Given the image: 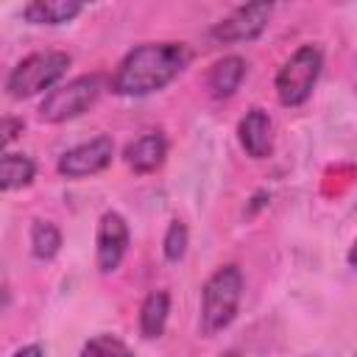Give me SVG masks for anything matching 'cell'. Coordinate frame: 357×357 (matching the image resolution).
Returning <instances> with one entry per match:
<instances>
[{
	"label": "cell",
	"instance_id": "1",
	"mask_svg": "<svg viewBox=\"0 0 357 357\" xmlns=\"http://www.w3.org/2000/svg\"><path fill=\"white\" fill-rule=\"evenodd\" d=\"M192 61V50L187 42H145L131 47L114 75L112 89L123 98H145L159 89H165L170 81H176L187 64Z\"/></svg>",
	"mask_w": 357,
	"mask_h": 357
},
{
	"label": "cell",
	"instance_id": "2",
	"mask_svg": "<svg viewBox=\"0 0 357 357\" xmlns=\"http://www.w3.org/2000/svg\"><path fill=\"white\" fill-rule=\"evenodd\" d=\"M243 298V271L237 265H220L201 290V332H223L240 310Z\"/></svg>",
	"mask_w": 357,
	"mask_h": 357
},
{
	"label": "cell",
	"instance_id": "3",
	"mask_svg": "<svg viewBox=\"0 0 357 357\" xmlns=\"http://www.w3.org/2000/svg\"><path fill=\"white\" fill-rule=\"evenodd\" d=\"M73 59L64 50H39L25 56L22 61H17L11 67V73L6 75V92L14 100H25L33 98L45 89H56V84L67 75Z\"/></svg>",
	"mask_w": 357,
	"mask_h": 357
},
{
	"label": "cell",
	"instance_id": "4",
	"mask_svg": "<svg viewBox=\"0 0 357 357\" xmlns=\"http://www.w3.org/2000/svg\"><path fill=\"white\" fill-rule=\"evenodd\" d=\"M324 70V53L318 45H301L296 47L279 67L276 78H273V89H276V100L287 109L307 103V98L312 95L318 78Z\"/></svg>",
	"mask_w": 357,
	"mask_h": 357
},
{
	"label": "cell",
	"instance_id": "5",
	"mask_svg": "<svg viewBox=\"0 0 357 357\" xmlns=\"http://www.w3.org/2000/svg\"><path fill=\"white\" fill-rule=\"evenodd\" d=\"M100 89H103L100 75H95V73L78 75V78H73V81H67V84H61L45 95V100L39 103V117L45 123H53V126L75 120L95 106Z\"/></svg>",
	"mask_w": 357,
	"mask_h": 357
},
{
	"label": "cell",
	"instance_id": "6",
	"mask_svg": "<svg viewBox=\"0 0 357 357\" xmlns=\"http://www.w3.org/2000/svg\"><path fill=\"white\" fill-rule=\"evenodd\" d=\"M273 14V6L271 3H248V6H240L234 8L226 20L215 22L209 28V39L215 45H237V42H254L265 28H268V20Z\"/></svg>",
	"mask_w": 357,
	"mask_h": 357
},
{
	"label": "cell",
	"instance_id": "7",
	"mask_svg": "<svg viewBox=\"0 0 357 357\" xmlns=\"http://www.w3.org/2000/svg\"><path fill=\"white\" fill-rule=\"evenodd\" d=\"M114 156V142L109 134H98L86 142H78L75 148L64 151L56 162V170L64 178H84V176H95L100 170H106L112 165Z\"/></svg>",
	"mask_w": 357,
	"mask_h": 357
},
{
	"label": "cell",
	"instance_id": "8",
	"mask_svg": "<svg viewBox=\"0 0 357 357\" xmlns=\"http://www.w3.org/2000/svg\"><path fill=\"white\" fill-rule=\"evenodd\" d=\"M128 223L120 212L109 209L100 215L98 220V231H95V265L100 273H114L128 251Z\"/></svg>",
	"mask_w": 357,
	"mask_h": 357
},
{
	"label": "cell",
	"instance_id": "9",
	"mask_svg": "<svg viewBox=\"0 0 357 357\" xmlns=\"http://www.w3.org/2000/svg\"><path fill=\"white\" fill-rule=\"evenodd\" d=\"M237 139L240 148L251 159H268L273 151V120L265 109L254 106L248 109L237 123Z\"/></svg>",
	"mask_w": 357,
	"mask_h": 357
},
{
	"label": "cell",
	"instance_id": "10",
	"mask_svg": "<svg viewBox=\"0 0 357 357\" xmlns=\"http://www.w3.org/2000/svg\"><path fill=\"white\" fill-rule=\"evenodd\" d=\"M165 156H167V139H165L162 131H148V134L131 139L126 145V151H123L126 165L134 173H139V176L159 170L162 162H165Z\"/></svg>",
	"mask_w": 357,
	"mask_h": 357
},
{
	"label": "cell",
	"instance_id": "11",
	"mask_svg": "<svg viewBox=\"0 0 357 357\" xmlns=\"http://www.w3.org/2000/svg\"><path fill=\"white\" fill-rule=\"evenodd\" d=\"M243 78H245V59H240V56H223V59H218L209 67L206 89H209L212 98L223 100V98H231L240 89Z\"/></svg>",
	"mask_w": 357,
	"mask_h": 357
},
{
	"label": "cell",
	"instance_id": "12",
	"mask_svg": "<svg viewBox=\"0 0 357 357\" xmlns=\"http://www.w3.org/2000/svg\"><path fill=\"white\" fill-rule=\"evenodd\" d=\"M84 11L78 0H31L22 6V17L31 25H64Z\"/></svg>",
	"mask_w": 357,
	"mask_h": 357
},
{
	"label": "cell",
	"instance_id": "13",
	"mask_svg": "<svg viewBox=\"0 0 357 357\" xmlns=\"http://www.w3.org/2000/svg\"><path fill=\"white\" fill-rule=\"evenodd\" d=\"M167 315H170V293L162 287L151 290L139 304V335L148 340L162 337L167 326Z\"/></svg>",
	"mask_w": 357,
	"mask_h": 357
},
{
	"label": "cell",
	"instance_id": "14",
	"mask_svg": "<svg viewBox=\"0 0 357 357\" xmlns=\"http://www.w3.org/2000/svg\"><path fill=\"white\" fill-rule=\"evenodd\" d=\"M36 176V165L31 156L25 153H11L6 151L3 159H0V190L3 192H14V190H22L33 181Z\"/></svg>",
	"mask_w": 357,
	"mask_h": 357
},
{
	"label": "cell",
	"instance_id": "15",
	"mask_svg": "<svg viewBox=\"0 0 357 357\" xmlns=\"http://www.w3.org/2000/svg\"><path fill=\"white\" fill-rule=\"evenodd\" d=\"M61 251V231L50 220H33L31 226V254L42 262L53 259Z\"/></svg>",
	"mask_w": 357,
	"mask_h": 357
},
{
	"label": "cell",
	"instance_id": "16",
	"mask_svg": "<svg viewBox=\"0 0 357 357\" xmlns=\"http://www.w3.org/2000/svg\"><path fill=\"white\" fill-rule=\"evenodd\" d=\"M78 357H134V351L114 335H95L81 346Z\"/></svg>",
	"mask_w": 357,
	"mask_h": 357
},
{
	"label": "cell",
	"instance_id": "17",
	"mask_svg": "<svg viewBox=\"0 0 357 357\" xmlns=\"http://www.w3.org/2000/svg\"><path fill=\"white\" fill-rule=\"evenodd\" d=\"M187 245H190V231L181 220H170L165 237H162V254L167 262H178L184 254H187Z\"/></svg>",
	"mask_w": 357,
	"mask_h": 357
},
{
	"label": "cell",
	"instance_id": "18",
	"mask_svg": "<svg viewBox=\"0 0 357 357\" xmlns=\"http://www.w3.org/2000/svg\"><path fill=\"white\" fill-rule=\"evenodd\" d=\"M20 131H22V120L20 117H3V148H8L17 139Z\"/></svg>",
	"mask_w": 357,
	"mask_h": 357
},
{
	"label": "cell",
	"instance_id": "19",
	"mask_svg": "<svg viewBox=\"0 0 357 357\" xmlns=\"http://www.w3.org/2000/svg\"><path fill=\"white\" fill-rule=\"evenodd\" d=\"M11 357H45V351H42V346H39V343H28V346L17 349Z\"/></svg>",
	"mask_w": 357,
	"mask_h": 357
},
{
	"label": "cell",
	"instance_id": "20",
	"mask_svg": "<svg viewBox=\"0 0 357 357\" xmlns=\"http://www.w3.org/2000/svg\"><path fill=\"white\" fill-rule=\"evenodd\" d=\"M346 259H349V265L357 271V240L351 243V248H349V254H346Z\"/></svg>",
	"mask_w": 357,
	"mask_h": 357
},
{
	"label": "cell",
	"instance_id": "21",
	"mask_svg": "<svg viewBox=\"0 0 357 357\" xmlns=\"http://www.w3.org/2000/svg\"><path fill=\"white\" fill-rule=\"evenodd\" d=\"M354 357H357V354H354Z\"/></svg>",
	"mask_w": 357,
	"mask_h": 357
}]
</instances>
